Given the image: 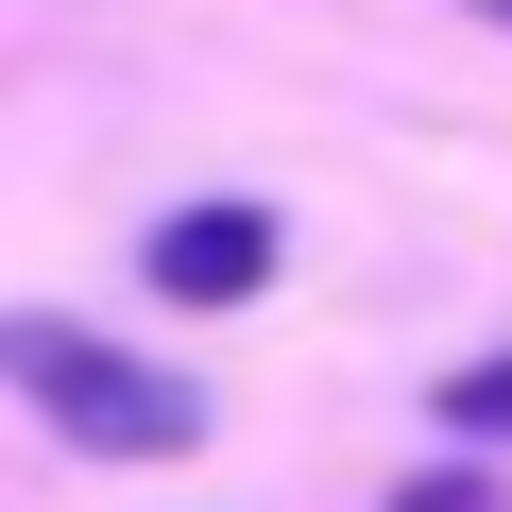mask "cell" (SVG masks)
I'll return each instance as SVG.
<instances>
[{"instance_id": "3", "label": "cell", "mask_w": 512, "mask_h": 512, "mask_svg": "<svg viewBox=\"0 0 512 512\" xmlns=\"http://www.w3.org/2000/svg\"><path fill=\"white\" fill-rule=\"evenodd\" d=\"M444 427H461V444H512V359H478V376H444Z\"/></svg>"}, {"instance_id": "4", "label": "cell", "mask_w": 512, "mask_h": 512, "mask_svg": "<svg viewBox=\"0 0 512 512\" xmlns=\"http://www.w3.org/2000/svg\"><path fill=\"white\" fill-rule=\"evenodd\" d=\"M393 512H512V495H495L478 461H427V478H393Z\"/></svg>"}, {"instance_id": "2", "label": "cell", "mask_w": 512, "mask_h": 512, "mask_svg": "<svg viewBox=\"0 0 512 512\" xmlns=\"http://www.w3.org/2000/svg\"><path fill=\"white\" fill-rule=\"evenodd\" d=\"M274 256H291V222L222 188V205H171V222L137 239V274H154L171 308H256V291H274Z\"/></svg>"}, {"instance_id": "1", "label": "cell", "mask_w": 512, "mask_h": 512, "mask_svg": "<svg viewBox=\"0 0 512 512\" xmlns=\"http://www.w3.org/2000/svg\"><path fill=\"white\" fill-rule=\"evenodd\" d=\"M0 393H18L52 444H86V461H188V444H205V393H188L171 359L69 325V308H0Z\"/></svg>"}, {"instance_id": "5", "label": "cell", "mask_w": 512, "mask_h": 512, "mask_svg": "<svg viewBox=\"0 0 512 512\" xmlns=\"http://www.w3.org/2000/svg\"><path fill=\"white\" fill-rule=\"evenodd\" d=\"M461 18H495V35H512V0H461Z\"/></svg>"}]
</instances>
